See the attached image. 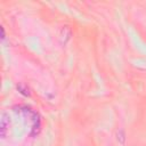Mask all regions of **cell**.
Segmentation results:
<instances>
[{"label": "cell", "instance_id": "cell-1", "mask_svg": "<svg viewBox=\"0 0 146 146\" xmlns=\"http://www.w3.org/2000/svg\"><path fill=\"white\" fill-rule=\"evenodd\" d=\"M9 123H10L9 115L3 112L1 114V116H0V133H1V137L2 138L6 137V133H7V129L9 127Z\"/></svg>", "mask_w": 146, "mask_h": 146}, {"label": "cell", "instance_id": "cell-2", "mask_svg": "<svg viewBox=\"0 0 146 146\" xmlns=\"http://www.w3.org/2000/svg\"><path fill=\"white\" fill-rule=\"evenodd\" d=\"M71 35H72V31L68 26H64L62 27L60 32H59V39H60V42L63 44H65L70 39H71Z\"/></svg>", "mask_w": 146, "mask_h": 146}, {"label": "cell", "instance_id": "cell-3", "mask_svg": "<svg viewBox=\"0 0 146 146\" xmlns=\"http://www.w3.org/2000/svg\"><path fill=\"white\" fill-rule=\"evenodd\" d=\"M17 90H18L19 94H22L23 96H30V89H29L25 84H23V83H19V84L17 86Z\"/></svg>", "mask_w": 146, "mask_h": 146}, {"label": "cell", "instance_id": "cell-4", "mask_svg": "<svg viewBox=\"0 0 146 146\" xmlns=\"http://www.w3.org/2000/svg\"><path fill=\"white\" fill-rule=\"evenodd\" d=\"M116 136H117V140L121 144H124V141H125V135H124L123 130H119L117 133H116Z\"/></svg>", "mask_w": 146, "mask_h": 146}, {"label": "cell", "instance_id": "cell-5", "mask_svg": "<svg viewBox=\"0 0 146 146\" xmlns=\"http://www.w3.org/2000/svg\"><path fill=\"white\" fill-rule=\"evenodd\" d=\"M5 38H6V34H5V29H3V26H1V39H2V40H5Z\"/></svg>", "mask_w": 146, "mask_h": 146}]
</instances>
